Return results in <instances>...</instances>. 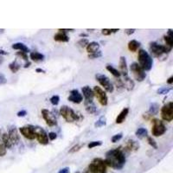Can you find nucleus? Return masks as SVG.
Listing matches in <instances>:
<instances>
[{
    "label": "nucleus",
    "instance_id": "obj_1",
    "mask_svg": "<svg viewBox=\"0 0 173 173\" xmlns=\"http://www.w3.org/2000/svg\"><path fill=\"white\" fill-rule=\"evenodd\" d=\"M105 162L107 166L116 170H120L125 164V156L120 149H112L106 153Z\"/></svg>",
    "mask_w": 173,
    "mask_h": 173
},
{
    "label": "nucleus",
    "instance_id": "obj_2",
    "mask_svg": "<svg viewBox=\"0 0 173 173\" xmlns=\"http://www.w3.org/2000/svg\"><path fill=\"white\" fill-rule=\"evenodd\" d=\"M138 59H139V65L142 68L144 71H150L153 65V59L147 51L145 50H139Z\"/></svg>",
    "mask_w": 173,
    "mask_h": 173
},
{
    "label": "nucleus",
    "instance_id": "obj_3",
    "mask_svg": "<svg viewBox=\"0 0 173 173\" xmlns=\"http://www.w3.org/2000/svg\"><path fill=\"white\" fill-rule=\"evenodd\" d=\"M172 48H171L167 45L158 44L156 42H150V51H151V55L155 57L159 58L165 54H169L172 51Z\"/></svg>",
    "mask_w": 173,
    "mask_h": 173
},
{
    "label": "nucleus",
    "instance_id": "obj_4",
    "mask_svg": "<svg viewBox=\"0 0 173 173\" xmlns=\"http://www.w3.org/2000/svg\"><path fill=\"white\" fill-rule=\"evenodd\" d=\"M60 114L68 123H72L79 120V116L74 113L73 109L68 106H62L60 109Z\"/></svg>",
    "mask_w": 173,
    "mask_h": 173
},
{
    "label": "nucleus",
    "instance_id": "obj_5",
    "mask_svg": "<svg viewBox=\"0 0 173 173\" xmlns=\"http://www.w3.org/2000/svg\"><path fill=\"white\" fill-rule=\"evenodd\" d=\"M130 70L133 74V77L138 82H143L146 78V73L142 69L138 62H132L130 65Z\"/></svg>",
    "mask_w": 173,
    "mask_h": 173
},
{
    "label": "nucleus",
    "instance_id": "obj_6",
    "mask_svg": "<svg viewBox=\"0 0 173 173\" xmlns=\"http://www.w3.org/2000/svg\"><path fill=\"white\" fill-rule=\"evenodd\" d=\"M95 79L104 88V89L108 92V93H113L114 90V87L113 83L111 82L110 79L107 77V75L102 74H95Z\"/></svg>",
    "mask_w": 173,
    "mask_h": 173
},
{
    "label": "nucleus",
    "instance_id": "obj_7",
    "mask_svg": "<svg viewBox=\"0 0 173 173\" xmlns=\"http://www.w3.org/2000/svg\"><path fill=\"white\" fill-rule=\"evenodd\" d=\"M152 123H153V125L151 128V133L153 136L159 137V136H162L166 132V127L162 120L154 119L152 120Z\"/></svg>",
    "mask_w": 173,
    "mask_h": 173
},
{
    "label": "nucleus",
    "instance_id": "obj_8",
    "mask_svg": "<svg viewBox=\"0 0 173 173\" xmlns=\"http://www.w3.org/2000/svg\"><path fill=\"white\" fill-rule=\"evenodd\" d=\"M161 117L162 119L165 120V121H168V122H171L173 120V103L172 101H170L168 102L167 104H165L164 107H162L161 109Z\"/></svg>",
    "mask_w": 173,
    "mask_h": 173
},
{
    "label": "nucleus",
    "instance_id": "obj_9",
    "mask_svg": "<svg viewBox=\"0 0 173 173\" xmlns=\"http://www.w3.org/2000/svg\"><path fill=\"white\" fill-rule=\"evenodd\" d=\"M93 91H94V96L97 98L99 104L102 105V106H107V103H108V98H107L106 92L103 90L100 87H98V86H95L94 88Z\"/></svg>",
    "mask_w": 173,
    "mask_h": 173
},
{
    "label": "nucleus",
    "instance_id": "obj_10",
    "mask_svg": "<svg viewBox=\"0 0 173 173\" xmlns=\"http://www.w3.org/2000/svg\"><path fill=\"white\" fill-rule=\"evenodd\" d=\"M42 116L49 126H56L57 125L56 118L54 116L53 113L49 111L48 109H42Z\"/></svg>",
    "mask_w": 173,
    "mask_h": 173
},
{
    "label": "nucleus",
    "instance_id": "obj_11",
    "mask_svg": "<svg viewBox=\"0 0 173 173\" xmlns=\"http://www.w3.org/2000/svg\"><path fill=\"white\" fill-rule=\"evenodd\" d=\"M19 131L21 134L28 140H33L36 139V131H35V126L33 125H25L19 128Z\"/></svg>",
    "mask_w": 173,
    "mask_h": 173
},
{
    "label": "nucleus",
    "instance_id": "obj_12",
    "mask_svg": "<svg viewBox=\"0 0 173 173\" xmlns=\"http://www.w3.org/2000/svg\"><path fill=\"white\" fill-rule=\"evenodd\" d=\"M99 173H107V165L105 162L104 159L99 158V157H96L94 158L93 161L90 163Z\"/></svg>",
    "mask_w": 173,
    "mask_h": 173
},
{
    "label": "nucleus",
    "instance_id": "obj_13",
    "mask_svg": "<svg viewBox=\"0 0 173 173\" xmlns=\"http://www.w3.org/2000/svg\"><path fill=\"white\" fill-rule=\"evenodd\" d=\"M35 131H36V139L37 141L42 144V145H47L49 144V137H48V133L45 132L42 128L41 127H35Z\"/></svg>",
    "mask_w": 173,
    "mask_h": 173
},
{
    "label": "nucleus",
    "instance_id": "obj_14",
    "mask_svg": "<svg viewBox=\"0 0 173 173\" xmlns=\"http://www.w3.org/2000/svg\"><path fill=\"white\" fill-rule=\"evenodd\" d=\"M10 138V140L12 142L13 145H17L19 143L20 141V136L17 132V127L15 125H11L10 128H9V131L7 132Z\"/></svg>",
    "mask_w": 173,
    "mask_h": 173
},
{
    "label": "nucleus",
    "instance_id": "obj_15",
    "mask_svg": "<svg viewBox=\"0 0 173 173\" xmlns=\"http://www.w3.org/2000/svg\"><path fill=\"white\" fill-rule=\"evenodd\" d=\"M68 99L71 102H74L76 104H80L83 100V97L82 94H80V92L77 89H73V90L70 91V94H69Z\"/></svg>",
    "mask_w": 173,
    "mask_h": 173
},
{
    "label": "nucleus",
    "instance_id": "obj_16",
    "mask_svg": "<svg viewBox=\"0 0 173 173\" xmlns=\"http://www.w3.org/2000/svg\"><path fill=\"white\" fill-rule=\"evenodd\" d=\"M120 73L122 74L124 77L128 76V68H127V62H126V59L125 56H120Z\"/></svg>",
    "mask_w": 173,
    "mask_h": 173
},
{
    "label": "nucleus",
    "instance_id": "obj_17",
    "mask_svg": "<svg viewBox=\"0 0 173 173\" xmlns=\"http://www.w3.org/2000/svg\"><path fill=\"white\" fill-rule=\"evenodd\" d=\"M85 108H86V111L88 113V114H95L96 111H97V107L95 106V104L94 103L93 99H85Z\"/></svg>",
    "mask_w": 173,
    "mask_h": 173
},
{
    "label": "nucleus",
    "instance_id": "obj_18",
    "mask_svg": "<svg viewBox=\"0 0 173 173\" xmlns=\"http://www.w3.org/2000/svg\"><path fill=\"white\" fill-rule=\"evenodd\" d=\"M83 96L85 97V99H93V98L94 97V94L93 89H91L89 86H84L82 88Z\"/></svg>",
    "mask_w": 173,
    "mask_h": 173
},
{
    "label": "nucleus",
    "instance_id": "obj_19",
    "mask_svg": "<svg viewBox=\"0 0 173 173\" xmlns=\"http://www.w3.org/2000/svg\"><path fill=\"white\" fill-rule=\"evenodd\" d=\"M129 113V108L128 107H125L123 110L120 113V114L117 116L116 118V123L121 124L125 121V120L126 119V117L128 115Z\"/></svg>",
    "mask_w": 173,
    "mask_h": 173
},
{
    "label": "nucleus",
    "instance_id": "obj_20",
    "mask_svg": "<svg viewBox=\"0 0 173 173\" xmlns=\"http://www.w3.org/2000/svg\"><path fill=\"white\" fill-rule=\"evenodd\" d=\"M99 44L97 42H91L88 43V45L87 46V51L88 54H93L95 53L97 51H99Z\"/></svg>",
    "mask_w": 173,
    "mask_h": 173
},
{
    "label": "nucleus",
    "instance_id": "obj_21",
    "mask_svg": "<svg viewBox=\"0 0 173 173\" xmlns=\"http://www.w3.org/2000/svg\"><path fill=\"white\" fill-rule=\"evenodd\" d=\"M140 148V145L138 142L134 141L132 140H129L126 142V145H125V149L129 151H137L138 149Z\"/></svg>",
    "mask_w": 173,
    "mask_h": 173
},
{
    "label": "nucleus",
    "instance_id": "obj_22",
    "mask_svg": "<svg viewBox=\"0 0 173 173\" xmlns=\"http://www.w3.org/2000/svg\"><path fill=\"white\" fill-rule=\"evenodd\" d=\"M54 39L55 41L57 42H67L69 41V37L67 36L66 33L62 32V31H59L54 36Z\"/></svg>",
    "mask_w": 173,
    "mask_h": 173
},
{
    "label": "nucleus",
    "instance_id": "obj_23",
    "mask_svg": "<svg viewBox=\"0 0 173 173\" xmlns=\"http://www.w3.org/2000/svg\"><path fill=\"white\" fill-rule=\"evenodd\" d=\"M11 48H12L13 50H19V51H22V52H25V53H28V52L30 51V49L25 45V43H23V42H17V43H14V44H12Z\"/></svg>",
    "mask_w": 173,
    "mask_h": 173
},
{
    "label": "nucleus",
    "instance_id": "obj_24",
    "mask_svg": "<svg viewBox=\"0 0 173 173\" xmlns=\"http://www.w3.org/2000/svg\"><path fill=\"white\" fill-rule=\"evenodd\" d=\"M1 139L3 140V142H4V144L6 149H10L13 146V144H12V142H11V140H10V136H9V134L7 132H4V133L2 135V138H1Z\"/></svg>",
    "mask_w": 173,
    "mask_h": 173
},
{
    "label": "nucleus",
    "instance_id": "obj_25",
    "mask_svg": "<svg viewBox=\"0 0 173 173\" xmlns=\"http://www.w3.org/2000/svg\"><path fill=\"white\" fill-rule=\"evenodd\" d=\"M165 38V41L166 42V45L172 48L173 46V36H172V30H169L167 35L164 36Z\"/></svg>",
    "mask_w": 173,
    "mask_h": 173
},
{
    "label": "nucleus",
    "instance_id": "obj_26",
    "mask_svg": "<svg viewBox=\"0 0 173 173\" xmlns=\"http://www.w3.org/2000/svg\"><path fill=\"white\" fill-rule=\"evenodd\" d=\"M30 57L34 62H40V61H43L45 56L44 55H42L39 52H31L30 54Z\"/></svg>",
    "mask_w": 173,
    "mask_h": 173
},
{
    "label": "nucleus",
    "instance_id": "obj_27",
    "mask_svg": "<svg viewBox=\"0 0 173 173\" xmlns=\"http://www.w3.org/2000/svg\"><path fill=\"white\" fill-rule=\"evenodd\" d=\"M124 88H126L127 90H132L133 89V87H134V82L132 79H130L128 76L126 77H124Z\"/></svg>",
    "mask_w": 173,
    "mask_h": 173
},
{
    "label": "nucleus",
    "instance_id": "obj_28",
    "mask_svg": "<svg viewBox=\"0 0 173 173\" xmlns=\"http://www.w3.org/2000/svg\"><path fill=\"white\" fill-rule=\"evenodd\" d=\"M140 47V42L136 41V40H132L128 42V49L130 51L132 52H135L139 50V48Z\"/></svg>",
    "mask_w": 173,
    "mask_h": 173
},
{
    "label": "nucleus",
    "instance_id": "obj_29",
    "mask_svg": "<svg viewBox=\"0 0 173 173\" xmlns=\"http://www.w3.org/2000/svg\"><path fill=\"white\" fill-rule=\"evenodd\" d=\"M159 111V105L157 103H151L150 105V108H149V113L151 114V115H156L157 114Z\"/></svg>",
    "mask_w": 173,
    "mask_h": 173
},
{
    "label": "nucleus",
    "instance_id": "obj_30",
    "mask_svg": "<svg viewBox=\"0 0 173 173\" xmlns=\"http://www.w3.org/2000/svg\"><path fill=\"white\" fill-rule=\"evenodd\" d=\"M107 125V118L106 116H101L99 120L94 123V127L95 128H99L102 126H105Z\"/></svg>",
    "mask_w": 173,
    "mask_h": 173
},
{
    "label": "nucleus",
    "instance_id": "obj_31",
    "mask_svg": "<svg viewBox=\"0 0 173 173\" xmlns=\"http://www.w3.org/2000/svg\"><path fill=\"white\" fill-rule=\"evenodd\" d=\"M106 68H107V71H109L114 77H117V78H120V77L121 74L120 73V71H119L118 69H116L115 68H114V67L111 66V65H107Z\"/></svg>",
    "mask_w": 173,
    "mask_h": 173
},
{
    "label": "nucleus",
    "instance_id": "obj_32",
    "mask_svg": "<svg viewBox=\"0 0 173 173\" xmlns=\"http://www.w3.org/2000/svg\"><path fill=\"white\" fill-rule=\"evenodd\" d=\"M147 130L146 129V128H144V127H140L139 128L136 132H135V135L138 137V138H140V139H142V138H144V137H146L147 136Z\"/></svg>",
    "mask_w": 173,
    "mask_h": 173
},
{
    "label": "nucleus",
    "instance_id": "obj_33",
    "mask_svg": "<svg viewBox=\"0 0 173 173\" xmlns=\"http://www.w3.org/2000/svg\"><path fill=\"white\" fill-rule=\"evenodd\" d=\"M9 68L10 69V71L12 73H17V71L20 69V64L17 62V61H14V62H12L11 63L9 64Z\"/></svg>",
    "mask_w": 173,
    "mask_h": 173
},
{
    "label": "nucleus",
    "instance_id": "obj_34",
    "mask_svg": "<svg viewBox=\"0 0 173 173\" xmlns=\"http://www.w3.org/2000/svg\"><path fill=\"white\" fill-rule=\"evenodd\" d=\"M119 31V29H103L101 30V34L104 36H110L111 34L116 33Z\"/></svg>",
    "mask_w": 173,
    "mask_h": 173
},
{
    "label": "nucleus",
    "instance_id": "obj_35",
    "mask_svg": "<svg viewBox=\"0 0 173 173\" xmlns=\"http://www.w3.org/2000/svg\"><path fill=\"white\" fill-rule=\"evenodd\" d=\"M88 43H89V41L86 38H82L81 40L77 42V45L81 48H87Z\"/></svg>",
    "mask_w": 173,
    "mask_h": 173
},
{
    "label": "nucleus",
    "instance_id": "obj_36",
    "mask_svg": "<svg viewBox=\"0 0 173 173\" xmlns=\"http://www.w3.org/2000/svg\"><path fill=\"white\" fill-rule=\"evenodd\" d=\"M6 147L3 142L2 139L0 138V157H4L5 154H6Z\"/></svg>",
    "mask_w": 173,
    "mask_h": 173
},
{
    "label": "nucleus",
    "instance_id": "obj_37",
    "mask_svg": "<svg viewBox=\"0 0 173 173\" xmlns=\"http://www.w3.org/2000/svg\"><path fill=\"white\" fill-rule=\"evenodd\" d=\"M171 90H172L171 88L162 87V88H158V89L157 90V93L158 94H168Z\"/></svg>",
    "mask_w": 173,
    "mask_h": 173
},
{
    "label": "nucleus",
    "instance_id": "obj_38",
    "mask_svg": "<svg viewBox=\"0 0 173 173\" xmlns=\"http://www.w3.org/2000/svg\"><path fill=\"white\" fill-rule=\"evenodd\" d=\"M50 100L53 106H57L59 104V101H60V97H59V95H53L50 98Z\"/></svg>",
    "mask_w": 173,
    "mask_h": 173
},
{
    "label": "nucleus",
    "instance_id": "obj_39",
    "mask_svg": "<svg viewBox=\"0 0 173 173\" xmlns=\"http://www.w3.org/2000/svg\"><path fill=\"white\" fill-rule=\"evenodd\" d=\"M101 145H102V141H100V140H99V141H92L88 145V146L89 149H92L96 147V146H99Z\"/></svg>",
    "mask_w": 173,
    "mask_h": 173
},
{
    "label": "nucleus",
    "instance_id": "obj_40",
    "mask_svg": "<svg viewBox=\"0 0 173 173\" xmlns=\"http://www.w3.org/2000/svg\"><path fill=\"white\" fill-rule=\"evenodd\" d=\"M102 56V52L99 50L95 53H93V54H88V58L89 59H97Z\"/></svg>",
    "mask_w": 173,
    "mask_h": 173
},
{
    "label": "nucleus",
    "instance_id": "obj_41",
    "mask_svg": "<svg viewBox=\"0 0 173 173\" xmlns=\"http://www.w3.org/2000/svg\"><path fill=\"white\" fill-rule=\"evenodd\" d=\"M122 137H123V134H122V133H118V134H115V135H114V136L112 137L111 141H112L113 143H116V142H118V141H120V140H121Z\"/></svg>",
    "mask_w": 173,
    "mask_h": 173
},
{
    "label": "nucleus",
    "instance_id": "obj_42",
    "mask_svg": "<svg viewBox=\"0 0 173 173\" xmlns=\"http://www.w3.org/2000/svg\"><path fill=\"white\" fill-rule=\"evenodd\" d=\"M147 141H148L149 145L151 146H152L154 149H157V142L154 140V139L152 137H148L147 138Z\"/></svg>",
    "mask_w": 173,
    "mask_h": 173
},
{
    "label": "nucleus",
    "instance_id": "obj_43",
    "mask_svg": "<svg viewBox=\"0 0 173 173\" xmlns=\"http://www.w3.org/2000/svg\"><path fill=\"white\" fill-rule=\"evenodd\" d=\"M83 146H84V144H77L76 146H73L72 148L69 150V152H70V153H73V152H75V151H78L80 149H82Z\"/></svg>",
    "mask_w": 173,
    "mask_h": 173
},
{
    "label": "nucleus",
    "instance_id": "obj_44",
    "mask_svg": "<svg viewBox=\"0 0 173 173\" xmlns=\"http://www.w3.org/2000/svg\"><path fill=\"white\" fill-rule=\"evenodd\" d=\"M17 56H21V57L23 58L25 61L26 62H28V55H27V53H25V52H22V51H19V52H17Z\"/></svg>",
    "mask_w": 173,
    "mask_h": 173
},
{
    "label": "nucleus",
    "instance_id": "obj_45",
    "mask_svg": "<svg viewBox=\"0 0 173 173\" xmlns=\"http://www.w3.org/2000/svg\"><path fill=\"white\" fill-rule=\"evenodd\" d=\"M7 82V79L3 73H0V85L5 84Z\"/></svg>",
    "mask_w": 173,
    "mask_h": 173
},
{
    "label": "nucleus",
    "instance_id": "obj_46",
    "mask_svg": "<svg viewBox=\"0 0 173 173\" xmlns=\"http://www.w3.org/2000/svg\"><path fill=\"white\" fill-rule=\"evenodd\" d=\"M48 137H49V140H55L57 138V134L56 132H51L48 134Z\"/></svg>",
    "mask_w": 173,
    "mask_h": 173
},
{
    "label": "nucleus",
    "instance_id": "obj_47",
    "mask_svg": "<svg viewBox=\"0 0 173 173\" xmlns=\"http://www.w3.org/2000/svg\"><path fill=\"white\" fill-rule=\"evenodd\" d=\"M135 29H125V33L126 34V35H128V36H131L132 34H133L135 32Z\"/></svg>",
    "mask_w": 173,
    "mask_h": 173
},
{
    "label": "nucleus",
    "instance_id": "obj_48",
    "mask_svg": "<svg viewBox=\"0 0 173 173\" xmlns=\"http://www.w3.org/2000/svg\"><path fill=\"white\" fill-rule=\"evenodd\" d=\"M70 172V169L68 168V167H65V168H62V169H61L58 173H69Z\"/></svg>",
    "mask_w": 173,
    "mask_h": 173
},
{
    "label": "nucleus",
    "instance_id": "obj_49",
    "mask_svg": "<svg viewBox=\"0 0 173 173\" xmlns=\"http://www.w3.org/2000/svg\"><path fill=\"white\" fill-rule=\"evenodd\" d=\"M26 114H27V112H26L25 110H22V111H19V112L17 113V115L18 116V117H25V116H26Z\"/></svg>",
    "mask_w": 173,
    "mask_h": 173
},
{
    "label": "nucleus",
    "instance_id": "obj_50",
    "mask_svg": "<svg viewBox=\"0 0 173 173\" xmlns=\"http://www.w3.org/2000/svg\"><path fill=\"white\" fill-rule=\"evenodd\" d=\"M59 31H62L64 33H66L68 31H74V29H59Z\"/></svg>",
    "mask_w": 173,
    "mask_h": 173
},
{
    "label": "nucleus",
    "instance_id": "obj_51",
    "mask_svg": "<svg viewBox=\"0 0 173 173\" xmlns=\"http://www.w3.org/2000/svg\"><path fill=\"white\" fill-rule=\"evenodd\" d=\"M36 72H37V73H42V74H45V73H46L45 70H44V69H42V68H36Z\"/></svg>",
    "mask_w": 173,
    "mask_h": 173
},
{
    "label": "nucleus",
    "instance_id": "obj_52",
    "mask_svg": "<svg viewBox=\"0 0 173 173\" xmlns=\"http://www.w3.org/2000/svg\"><path fill=\"white\" fill-rule=\"evenodd\" d=\"M6 55H8V52L0 49V56H6Z\"/></svg>",
    "mask_w": 173,
    "mask_h": 173
},
{
    "label": "nucleus",
    "instance_id": "obj_53",
    "mask_svg": "<svg viewBox=\"0 0 173 173\" xmlns=\"http://www.w3.org/2000/svg\"><path fill=\"white\" fill-rule=\"evenodd\" d=\"M167 83L168 84H170V85H172L173 83V76H171L169 79H168V81H167Z\"/></svg>",
    "mask_w": 173,
    "mask_h": 173
},
{
    "label": "nucleus",
    "instance_id": "obj_54",
    "mask_svg": "<svg viewBox=\"0 0 173 173\" xmlns=\"http://www.w3.org/2000/svg\"><path fill=\"white\" fill-rule=\"evenodd\" d=\"M79 36H80V37H88V35L86 33H81Z\"/></svg>",
    "mask_w": 173,
    "mask_h": 173
},
{
    "label": "nucleus",
    "instance_id": "obj_55",
    "mask_svg": "<svg viewBox=\"0 0 173 173\" xmlns=\"http://www.w3.org/2000/svg\"><path fill=\"white\" fill-rule=\"evenodd\" d=\"M30 64H31V62H27L25 63V68H29V67L30 66Z\"/></svg>",
    "mask_w": 173,
    "mask_h": 173
},
{
    "label": "nucleus",
    "instance_id": "obj_56",
    "mask_svg": "<svg viewBox=\"0 0 173 173\" xmlns=\"http://www.w3.org/2000/svg\"><path fill=\"white\" fill-rule=\"evenodd\" d=\"M3 62H4V58L2 56H0V64H2L3 63Z\"/></svg>",
    "mask_w": 173,
    "mask_h": 173
},
{
    "label": "nucleus",
    "instance_id": "obj_57",
    "mask_svg": "<svg viewBox=\"0 0 173 173\" xmlns=\"http://www.w3.org/2000/svg\"><path fill=\"white\" fill-rule=\"evenodd\" d=\"M75 173H81V172H75Z\"/></svg>",
    "mask_w": 173,
    "mask_h": 173
},
{
    "label": "nucleus",
    "instance_id": "obj_58",
    "mask_svg": "<svg viewBox=\"0 0 173 173\" xmlns=\"http://www.w3.org/2000/svg\"></svg>",
    "mask_w": 173,
    "mask_h": 173
}]
</instances>
